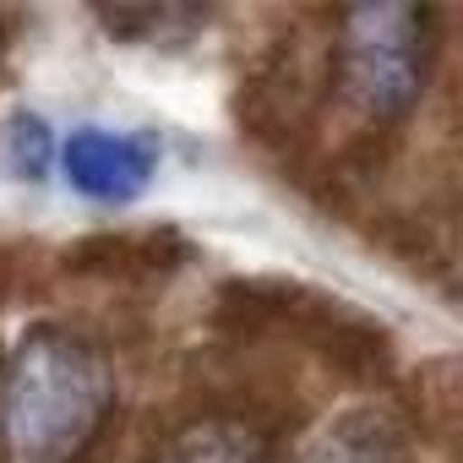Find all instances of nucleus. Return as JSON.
I'll return each instance as SVG.
<instances>
[{
  "label": "nucleus",
  "instance_id": "1",
  "mask_svg": "<svg viewBox=\"0 0 463 463\" xmlns=\"http://www.w3.org/2000/svg\"><path fill=\"white\" fill-rule=\"evenodd\" d=\"M115 409L104 354L66 333L33 327L0 371V447L12 463H77Z\"/></svg>",
  "mask_w": 463,
  "mask_h": 463
},
{
  "label": "nucleus",
  "instance_id": "2",
  "mask_svg": "<svg viewBox=\"0 0 463 463\" xmlns=\"http://www.w3.org/2000/svg\"><path fill=\"white\" fill-rule=\"evenodd\" d=\"M436 66V12L360 6L338 17L333 82L365 120H403Z\"/></svg>",
  "mask_w": 463,
  "mask_h": 463
},
{
  "label": "nucleus",
  "instance_id": "3",
  "mask_svg": "<svg viewBox=\"0 0 463 463\" xmlns=\"http://www.w3.org/2000/svg\"><path fill=\"white\" fill-rule=\"evenodd\" d=\"M66 185L99 207L137 202L158 175V142L147 131H115V126H77L61 142Z\"/></svg>",
  "mask_w": 463,
  "mask_h": 463
},
{
  "label": "nucleus",
  "instance_id": "4",
  "mask_svg": "<svg viewBox=\"0 0 463 463\" xmlns=\"http://www.w3.org/2000/svg\"><path fill=\"white\" fill-rule=\"evenodd\" d=\"M147 463H268V447L251 425L207 414V420H191L175 436H164L147 452Z\"/></svg>",
  "mask_w": 463,
  "mask_h": 463
},
{
  "label": "nucleus",
  "instance_id": "5",
  "mask_svg": "<svg viewBox=\"0 0 463 463\" xmlns=\"http://www.w3.org/2000/svg\"><path fill=\"white\" fill-rule=\"evenodd\" d=\"M306 463H403V441L376 414H344L311 441Z\"/></svg>",
  "mask_w": 463,
  "mask_h": 463
},
{
  "label": "nucleus",
  "instance_id": "6",
  "mask_svg": "<svg viewBox=\"0 0 463 463\" xmlns=\"http://www.w3.org/2000/svg\"><path fill=\"white\" fill-rule=\"evenodd\" d=\"M0 158H6V169L28 185L50 180V169L61 164V142L55 131L44 126V115H12L6 131H0Z\"/></svg>",
  "mask_w": 463,
  "mask_h": 463
}]
</instances>
